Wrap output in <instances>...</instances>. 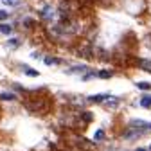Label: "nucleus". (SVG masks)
Returning <instances> with one entry per match:
<instances>
[{
    "instance_id": "obj_1",
    "label": "nucleus",
    "mask_w": 151,
    "mask_h": 151,
    "mask_svg": "<svg viewBox=\"0 0 151 151\" xmlns=\"http://www.w3.org/2000/svg\"><path fill=\"white\" fill-rule=\"evenodd\" d=\"M40 16L43 18V20H49V22H52V20H54V16H56V9H52V7L45 6V7L40 11Z\"/></svg>"
},
{
    "instance_id": "obj_2",
    "label": "nucleus",
    "mask_w": 151,
    "mask_h": 151,
    "mask_svg": "<svg viewBox=\"0 0 151 151\" xmlns=\"http://www.w3.org/2000/svg\"><path fill=\"white\" fill-rule=\"evenodd\" d=\"M108 97H110L108 93H99V96H92L88 101H90V103H103V101H106Z\"/></svg>"
},
{
    "instance_id": "obj_3",
    "label": "nucleus",
    "mask_w": 151,
    "mask_h": 151,
    "mask_svg": "<svg viewBox=\"0 0 151 151\" xmlns=\"http://www.w3.org/2000/svg\"><path fill=\"white\" fill-rule=\"evenodd\" d=\"M139 63H140V67H142L144 70H147V72H151V60H140Z\"/></svg>"
},
{
    "instance_id": "obj_4",
    "label": "nucleus",
    "mask_w": 151,
    "mask_h": 151,
    "mask_svg": "<svg viewBox=\"0 0 151 151\" xmlns=\"http://www.w3.org/2000/svg\"><path fill=\"white\" fill-rule=\"evenodd\" d=\"M0 99H4V101H13V99H14V93H11V92H2V93H0Z\"/></svg>"
},
{
    "instance_id": "obj_5",
    "label": "nucleus",
    "mask_w": 151,
    "mask_h": 151,
    "mask_svg": "<svg viewBox=\"0 0 151 151\" xmlns=\"http://www.w3.org/2000/svg\"><path fill=\"white\" fill-rule=\"evenodd\" d=\"M0 32H4V34H11L13 32V27L7 25V24H0Z\"/></svg>"
},
{
    "instance_id": "obj_6",
    "label": "nucleus",
    "mask_w": 151,
    "mask_h": 151,
    "mask_svg": "<svg viewBox=\"0 0 151 151\" xmlns=\"http://www.w3.org/2000/svg\"><path fill=\"white\" fill-rule=\"evenodd\" d=\"M140 106H142V108H149V106H151V96H146V97L140 101Z\"/></svg>"
},
{
    "instance_id": "obj_7",
    "label": "nucleus",
    "mask_w": 151,
    "mask_h": 151,
    "mask_svg": "<svg viewBox=\"0 0 151 151\" xmlns=\"http://www.w3.org/2000/svg\"><path fill=\"white\" fill-rule=\"evenodd\" d=\"M93 139H96V140H103L104 139V131L103 129H97L96 133H93Z\"/></svg>"
},
{
    "instance_id": "obj_8",
    "label": "nucleus",
    "mask_w": 151,
    "mask_h": 151,
    "mask_svg": "<svg viewBox=\"0 0 151 151\" xmlns=\"http://www.w3.org/2000/svg\"><path fill=\"white\" fill-rule=\"evenodd\" d=\"M97 76H99V78H103V79H108V78H111V72L110 70H101Z\"/></svg>"
},
{
    "instance_id": "obj_9",
    "label": "nucleus",
    "mask_w": 151,
    "mask_h": 151,
    "mask_svg": "<svg viewBox=\"0 0 151 151\" xmlns=\"http://www.w3.org/2000/svg\"><path fill=\"white\" fill-rule=\"evenodd\" d=\"M137 88H140V90H151V85L146 83V81H142V83H137Z\"/></svg>"
},
{
    "instance_id": "obj_10",
    "label": "nucleus",
    "mask_w": 151,
    "mask_h": 151,
    "mask_svg": "<svg viewBox=\"0 0 151 151\" xmlns=\"http://www.w3.org/2000/svg\"><path fill=\"white\" fill-rule=\"evenodd\" d=\"M119 104V99H106V106H110V108H115Z\"/></svg>"
},
{
    "instance_id": "obj_11",
    "label": "nucleus",
    "mask_w": 151,
    "mask_h": 151,
    "mask_svg": "<svg viewBox=\"0 0 151 151\" xmlns=\"http://www.w3.org/2000/svg\"><path fill=\"white\" fill-rule=\"evenodd\" d=\"M25 74L31 76V78H38V70H31L29 67H25Z\"/></svg>"
},
{
    "instance_id": "obj_12",
    "label": "nucleus",
    "mask_w": 151,
    "mask_h": 151,
    "mask_svg": "<svg viewBox=\"0 0 151 151\" xmlns=\"http://www.w3.org/2000/svg\"><path fill=\"white\" fill-rule=\"evenodd\" d=\"M45 63H47V65H56V63H60V61L56 60V58H50V56H47V58H45Z\"/></svg>"
},
{
    "instance_id": "obj_13",
    "label": "nucleus",
    "mask_w": 151,
    "mask_h": 151,
    "mask_svg": "<svg viewBox=\"0 0 151 151\" xmlns=\"http://www.w3.org/2000/svg\"><path fill=\"white\" fill-rule=\"evenodd\" d=\"M6 18H9V11H0V22H4Z\"/></svg>"
},
{
    "instance_id": "obj_14",
    "label": "nucleus",
    "mask_w": 151,
    "mask_h": 151,
    "mask_svg": "<svg viewBox=\"0 0 151 151\" xmlns=\"http://www.w3.org/2000/svg\"><path fill=\"white\" fill-rule=\"evenodd\" d=\"M86 70V67H74V68H70L68 72H85Z\"/></svg>"
},
{
    "instance_id": "obj_15",
    "label": "nucleus",
    "mask_w": 151,
    "mask_h": 151,
    "mask_svg": "<svg viewBox=\"0 0 151 151\" xmlns=\"http://www.w3.org/2000/svg\"><path fill=\"white\" fill-rule=\"evenodd\" d=\"M20 0H4V4H9V6H16Z\"/></svg>"
},
{
    "instance_id": "obj_16",
    "label": "nucleus",
    "mask_w": 151,
    "mask_h": 151,
    "mask_svg": "<svg viewBox=\"0 0 151 151\" xmlns=\"http://www.w3.org/2000/svg\"><path fill=\"white\" fill-rule=\"evenodd\" d=\"M11 45H13V47H16V45H18V40H16V38H13V40H11Z\"/></svg>"
},
{
    "instance_id": "obj_17",
    "label": "nucleus",
    "mask_w": 151,
    "mask_h": 151,
    "mask_svg": "<svg viewBox=\"0 0 151 151\" xmlns=\"http://www.w3.org/2000/svg\"><path fill=\"white\" fill-rule=\"evenodd\" d=\"M137 151H146V149H142V147H139V149H137Z\"/></svg>"
},
{
    "instance_id": "obj_18",
    "label": "nucleus",
    "mask_w": 151,
    "mask_h": 151,
    "mask_svg": "<svg viewBox=\"0 0 151 151\" xmlns=\"http://www.w3.org/2000/svg\"><path fill=\"white\" fill-rule=\"evenodd\" d=\"M149 151H151V146H149Z\"/></svg>"
}]
</instances>
